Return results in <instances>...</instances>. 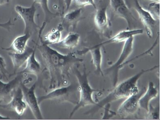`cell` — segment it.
I'll use <instances>...</instances> for the list:
<instances>
[{
	"mask_svg": "<svg viewBox=\"0 0 160 120\" xmlns=\"http://www.w3.org/2000/svg\"><path fill=\"white\" fill-rule=\"evenodd\" d=\"M46 25L43 22L39 31L40 44L38 41L36 44L42 58L43 72H46L49 78V89L52 90L67 85L71 69L78 63L82 62L83 60L78 57L74 52L62 54L46 43L41 36Z\"/></svg>",
	"mask_w": 160,
	"mask_h": 120,
	"instance_id": "6da1fadb",
	"label": "cell"
},
{
	"mask_svg": "<svg viewBox=\"0 0 160 120\" xmlns=\"http://www.w3.org/2000/svg\"><path fill=\"white\" fill-rule=\"evenodd\" d=\"M159 67V66H155L148 69L142 70L138 73L116 86L111 92L100 101L99 103H97L95 107L86 112L85 114H94L112 102L123 98H127L130 96L138 93L139 91L138 86V82L141 77L146 72L154 71Z\"/></svg>",
	"mask_w": 160,
	"mask_h": 120,
	"instance_id": "7a4b0ae2",
	"label": "cell"
},
{
	"mask_svg": "<svg viewBox=\"0 0 160 120\" xmlns=\"http://www.w3.org/2000/svg\"><path fill=\"white\" fill-rule=\"evenodd\" d=\"M73 72L78 83L80 99L78 102L70 113V118H71L81 108L89 105H96L97 103L92 98V94L95 92L99 91V90L92 88L90 85L88 80V73H87L85 66H84L82 72H81L78 67H73Z\"/></svg>",
	"mask_w": 160,
	"mask_h": 120,
	"instance_id": "3957f363",
	"label": "cell"
},
{
	"mask_svg": "<svg viewBox=\"0 0 160 120\" xmlns=\"http://www.w3.org/2000/svg\"><path fill=\"white\" fill-rule=\"evenodd\" d=\"M78 87L77 83H71L55 88L45 95L37 98L39 104L44 101L48 100L53 101L58 103L69 102L76 105L79 100L77 96Z\"/></svg>",
	"mask_w": 160,
	"mask_h": 120,
	"instance_id": "277c9868",
	"label": "cell"
},
{
	"mask_svg": "<svg viewBox=\"0 0 160 120\" xmlns=\"http://www.w3.org/2000/svg\"><path fill=\"white\" fill-rule=\"evenodd\" d=\"M133 44L134 37L130 38L126 40L118 60L111 67L105 70L106 74L111 78L113 87H115L118 83L119 70L123 67L125 61L132 52Z\"/></svg>",
	"mask_w": 160,
	"mask_h": 120,
	"instance_id": "5b68a950",
	"label": "cell"
},
{
	"mask_svg": "<svg viewBox=\"0 0 160 120\" xmlns=\"http://www.w3.org/2000/svg\"><path fill=\"white\" fill-rule=\"evenodd\" d=\"M15 10L22 18L25 24L24 33H28L31 36L39 32L41 27L38 26L35 21L36 11V3H33L29 7H25L17 5L15 6Z\"/></svg>",
	"mask_w": 160,
	"mask_h": 120,
	"instance_id": "8992f818",
	"label": "cell"
},
{
	"mask_svg": "<svg viewBox=\"0 0 160 120\" xmlns=\"http://www.w3.org/2000/svg\"><path fill=\"white\" fill-rule=\"evenodd\" d=\"M36 86V82L30 87H28L22 82L20 85L22 90L24 101L30 109L34 118L37 120H42L43 117L35 94Z\"/></svg>",
	"mask_w": 160,
	"mask_h": 120,
	"instance_id": "52a82bcc",
	"label": "cell"
},
{
	"mask_svg": "<svg viewBox=\"0 0 160 120\" xmlns=\"http://www.w3.org/2000/svg\"><path fill=\"white\" fill-rule=\"evenodd\" d=\"M143 88L137 94H133L126 98L118 109V115L122 117H127L134 115L137 112L139 108L138 101L146 91Z\"/></svg>",
	"mask_w": 160,
	"mask_h": 120,
	"instance_id": "ba28073f",
	"label": "cell"
},
{
	"mask_svg": "<svg viewBox=\"0 0 160 120\" xmlns=\"http://www.w3.org/2000/svg\"><path fill=\"white\" fill-rule=\"evenodd\" d=\"M0 108L5 110L15 112L21 116L26 110L27 105L23 99V94L20 86L13 92L10 102L4 105H0Z\"/></svg>",
	"mask_w": 160,
	"mask_h": 120,
	"instance_id": "9c48e42d",
	"label": "cell"
},
{
	"mask_svg": "<svg viewBox=\"0 0 160 120\" xmlns=\"http://www.w3.org/2000/svg\"><path fill=\"white\" fill-rule=\"evenodd\" d=\"M28 74L17 73L10 81L5 82L0 79V103L11 99L13 92L20 86L21 82L28 76Z\"/></svg>",
	"mask_w": 160,
	"mask_h": 120,
	"instance_id": "30bf717a",
	"label": "cell"
},
{
	"mask_svg": "<svg viewBox=\"0 0 160 120\" xmlns=\"http://www.w3.org/2000/svg\"><path fill=\"white\" fill-rule=\"evenodd\" d=\"M109 4L114 13L124 19L128 24L129 29L133 24L135 18L124 0H109Z\"/></svg>",
	"mask_w": 160,
	"mask_h": 120,
	"instance_id": "8fae6325",
	"label": "cell"
},
{
	"mask_svg": "<svg viewBox=\"0 0 160 120\" xmlns=\"http://www.w3.org/2000/svg\"><path fill=\"white\" fill-rule=\"evenodd\" d=\"M134 7L138 13L140 19L144 26L148 36L151 38L152 37L157 20L152 17L148 11L142 8L138 0H135Z\"/></svg>",
	"mask_w": 160,
	"mask_h": 120,
	"instance_id": "7c38bea8",
	"label": "cell"
},
{
	"mask_svg": "<svg viewBox=\"0 0 160 120\" xmlns=\"http://www.w3.org/2000/svg\"><path fill=\"white\" fill-rule=\"evenodd\" d=\"M108 5L102 4L97 10L94 17V22L98 29L103 33L109 31L110 22L107 14Z\"/></svg>",
	"mask_w": 160,
	"mask_h": 120,
	"instance_id": "4fadbf2b",
	"label": "cell"
},
{
	"mask_svg": "<svg viewBox=\"0 0 160 120\" xmlns=\"http://www.w3.org/2000/svg\"><path fill=\"white\" fill-rule=\"evenodd\" d=\"M33 50L34 49H33V48L27 46L25 52L22 53H18L10 52L8 53L12 63L13 68V73L10 75V78L16 75L19 69L27 62Z\"/></svg>",
	"mask_w": 160,
	"mask_h": 120,
	"instance_id": "5bb4252c",
	"label": "cell"
},
{
	"mask_svg": "<svg viewBox=\"0 0 160 120\" xmlns=\"http://www.w3.org/2000/svg\"><path fill=\"white\" fill-rule=\"evenodd\" d=\"M101 48V47L95 45L91 48H86L83 50L77 51L74 52L77 56L84 54L88 52H91L92 63L95 68V72L103 76V73L102 70V54Z\"/></svg>",
	"mask_w": 160,
	"mask_h": 120,
	"instance_id": "9a60e30c",
	"label": "cell"
},
{
	"mask_svg": "<svg viewBox=\"0 0 160 120\" xmlns=\"http://www.w3.org/2000/svg\"><path fill=\"white\" fill-rule=\"evenodd\" d=\"M82 16V8L81 7L71 11L64 15L63 18L62 25L63 29L67 32L71 27L74 29Z\"/></svg>",
	"mask_w": 160,
	"mask_h": 120,
	"instance_id": "2e32d148",
	"label": "cell"
},
{
	"mask_svg": "<svg viewBox=\"0 0 160 120\" xmlns=\"http://www.w3.org/2000/svg\"><path fill=\"white\" fill-rule=\"evenodd\" d=\"M158 93V89L154 86V83L149 82L147 89L138 101L139 107L148 112L150 101L157 98Z\"/></svg>",
	"mask_w": 160,
	"mask_h": 120,
	"instance_id": "e0dca14e",
	"label": "cell"
},
{
	"mask_svg": "<svg viewBox=\"0 0 160 120\" xmlns=\"http://www.w3.org/2000/svg\"><path fill=\"white\" fill-rule=\"evenodd\" d=\"M29 33H24L13 40L10 46L7 48L1 47L3 50L15 53H21L25 52L27 48L28 40L31 37Z\"/></svg>",
	"mask_w": 160,
	"mask_h": 120,
	"instance_id": "ac0fdd59",
	"label": "cell"
},
{
	"mask_svg": "<svg viewBox=\"0 0 160 120\" xmlns=\"http://www.w3.org/2000/svg\"><path fill=\"white\" fill-rule=\"evenodd\" d=\"M143 33V31L142 29H128L121 31L107 41L96 45L102 47L103 45L111 43L123 42L130 38L134 37V36L142 34Z\"/></svg>",
	"mask_w": 160,
	"mask_h": 120,
	"instance_id": "d6986e66",
	"label": "cell"
},
{
	"mask_svg": "<svg viewBox=\"0 0 160 120\" xmlns=\"http://www.w3.org/2000/svg\"><path fill=\"white\" fill-rule=\"evenodd\" d=\"M36 44L35 43L34 50L27 61L25 69L21 72H17V73L32 74L35 75L37 78H38V75H40L41 72V66L36 58Z\"/></svg>",
	"mask_w": 160,
	"mask_h": 120,
	"instance_id": "ffe728a7",
	"label": "cell"
},
{
	"mask_svg": "<svg viewBox=\"0 0 160 120\" xmlns=\"http://www.w3.org/2000/svg\"><path fill=\"white\" fill-rule=\"evenodd\" d=\"M80 38V35L77 33L71 32L65 38L57 44H53L55 47L63 49H71L78 45Z\"/></svg>",
	"mask_w": 160,
	"mask_h": 120,
	"instance_id": "44dd1931",
	"label": "cell"
},
{
	"mask_svg": "<svg viewBox=\"0 0 160 120\" xmlns=\"http://www.w3.org/2000/svg\"><path fill=\"white\" fill-rule=\"evenodd\" d=\"M64 30L61 23L59 24L57 29H53L47 33L44 38V41L48 44H55L61 41L62 32Z\"/></svg>",
	"mask_w": 160,
	"mask_h": 120,
	"instance_id": "7402d4cb",
	"label": "cell"
},
{
	"mask_svg": "<svg viewBox=\"0 0 160 120\" xmlns=\"http://www.w3.org/2000/svg\"><path fill=\"white\" fill-rule=\"evenodd\" d=\"M33 2L38 3L41 6L45 15L44 22L46 24L59 15L58 13H53L50 10L48 6V0H33Z\"/></svg>",
	"mask_w": 160,
	"mask_h": 120,
	"instance_id": "603a6c76",
	"label": "cell"
},
{
	"mask_svg": "<svg viewBox=\"0 0 160 120\" xmlns=\"http://www.w3.org/2000/svg\"><path fill=\"white\" fill-rule=\"evenodd\" d=\"M9 76L10 74H9L7 69L6 62L5 59L2 57L0 56V79L2 81H8L10 78Z\"/></svg>",
	"mask_w": 160,
	"mask_h": 120,
	"instance_id": "cb8c5ba5",
	"label": "cell"
},
{
	"mask_svg": "<svg viewBox=\"0 0 160 120\" xmlns=\"http://www.w3.org/2000/svg\"><path fill=\"white\" fill-rule=\"evenodd\" d=\"M156 20H160V2H153L149 5L148 10Z\"/></svg>",
	"mask_w": 160,
	"mask_h": 120,
	"instance_id": "d4e9b609",
	"label": "cell"
},
{
	"mask_svg": "<svg viewBox=\"0 0 160 120\" xmlns=\"http://www.w3.org/2000/svg\"><path fill=\"white\" fill-rule=\"evenodd\" d=\"M75 3L78 6L84 7L87 5H91L95 9H97L96 5L95 4L94 0H73Z\"/></svg>",
	"mask_w": 160,
	"mask_h": 120,
	"instance_id": "484cf974",
	"label": "cell"
},
{
	"mask_svg": "<svg viewBox=\"0 0 160 120\" xmlns=\"http://www.w3.org/2000/svg\"><path fill=\"white\" fill-rule=\"evenodd\" d=\"M13 24L11 20L9 19L6 22L0 23V28H3L8 31H9L11 27Z\"/></svg>",
	"mask_w": 160,
	"mask_h": 120,
	"instance_id": "4316f807",
	"label": "cell"
},
{
	"mask_svg": "<svg viewBox=\"0 0 160 120\" xmlns=\"http://www.w3.org/2000/svg\"><path fill=\"white\" fill-rule=\"evenodd\" d=\"M73 0H64V5L65 6V11H67L70 8Z\"/></svg>",
	"mask_w": 160,
	"mask_h": 120,
	"instance_id": "83f0119b",
	"label": "cell"
},
{
	"mask_svg": "<svg viewBox=\"0 0 160 120\" xmlns=\"http://www.w3.org/2000/svg\"><path fill=\"white\" fill-rule=\"evenodd\" d=\"M12 1L13 0H0V5L7 4Z\"/></svg>",
	"mask_w": 160,
	"mask_h": 120,
	"instance_id": "f1b7e54d",
	"label": "cell"
},
{
	"mask_svg": "<svg viewBox=\"0 0 160 120\" xmlns=\"http://www.w3.org/2000/svg\"><path fill=\"white\" fill-rule=\"evenodd\" d=\"M12 118H9V117H4L0 114V120H11Z\"/></svg>",
	"mask_w": 160,
	"mask_h": 120,
	"instance_id": "f546056e",
	"label": "cell"
},
{
	"mask_svg": "<svg viewBox=\"0 0 160 120\" xmlns=\"http://www.w3.org/2000/svg\"><path fill=\"white\" fill-rule=\"evenodd\" d=\"M151 1H154L155 2H160V0H151Z\"/></svg>",
	"mask_w": 160,
	"mask_h": 120,
	"instance_id": "4dcf8cb0",
	"label": "cell"
}]
</instances>
